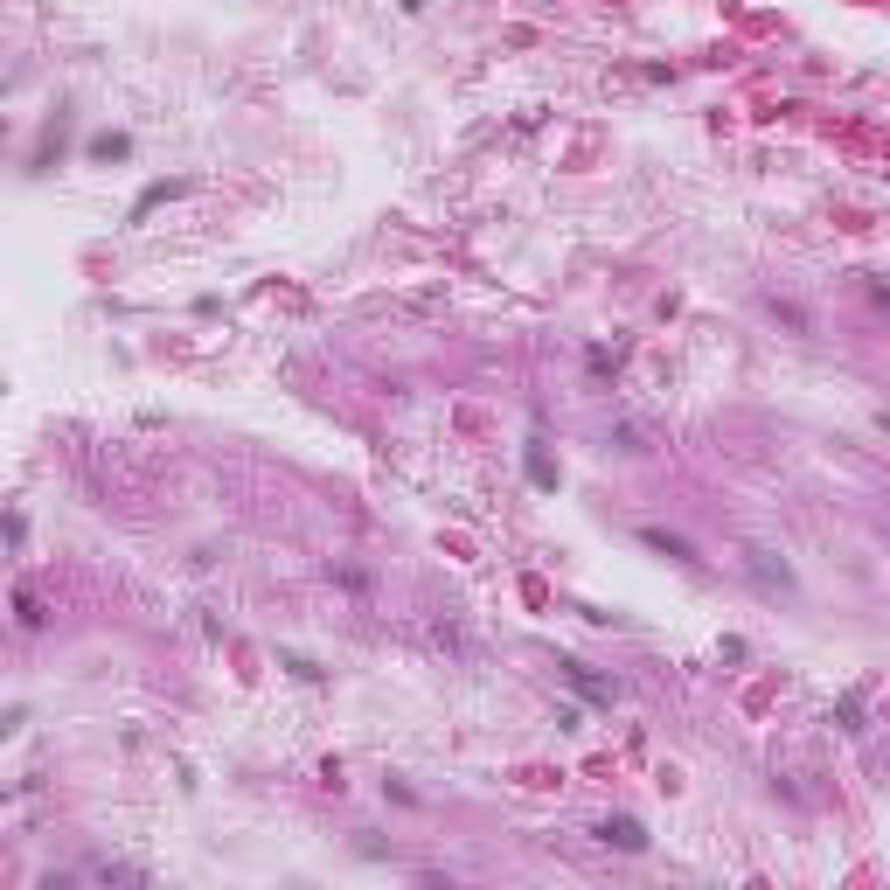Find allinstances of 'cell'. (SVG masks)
<instances>
[{
    "label": "cell",
    "mask_w": 890,
    "mask_h": 890,
    "mask_svg": "<svg viewBox=\"0 0 890 890\" xmlns=\"http://www.w3.org/2000/svg\"><path fill=\"white\" fill-rule=\"evenodd\" d=\"M598 835H605V842H619V849H647V835H640V821H605Z\"/></svg>",
    "instance_id": "cell-2"
},
{
    "label": "cell",
    "mask_w": 890,
    "mask_h": 890,
    "mask_svg": "<svg viewBox=\"0 0 890 890\" xmlns=\"http://www.w3.org/2000/svg\"><path fill=\"white\" fill-rule=\"evenodd\" d=\"M751 571H758L765 585H779V592H793V571H786V564H772L765 550H751Z\"/></svg>",
    "instance_id": "cell-1"
},
{
    "label": "cell",
    "mask_w": 890,
    "mask_h": 890,
    "mask_svg": "<svg viewBox=\"0 0 890 890\" xmlns=\"http://www.w3.org/2000/svg\"><path fill=\"white\" fill-rule=\"evenodd\" d=\"M647 550H668L675 564H689V543H682V536H668V529H647Z\"/></svg>",
    "instance_id": "cell-3"
}]
</instances>
